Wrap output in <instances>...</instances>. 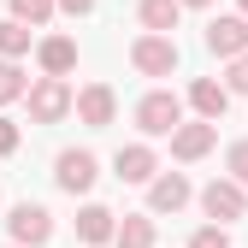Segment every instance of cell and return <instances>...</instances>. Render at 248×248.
I'll return each mask as SVG.
<instances>
[{
    "label": "cell",
    "instance_id": "1",
    "mask_svg": "<svg viewBox=\"0 0 248 248\" xmlns=\"http://www.w3.org/2000/svg\"><path fill=\"white\" fill-rule=\"evenodd\" d=\"M136 130L142 136H177L183 130V101L171 89H154V95L136 101Z\"/></svg>",
    "mask_w": 248,
    "mask_h": 248
},
{
    "label": "cell",
    "instance_id": "2",
    "mask_svg": "<svg viewBox=\"0 0 248 248\" xmlns=\"http://www.w3.org/2000/svg\"><path fill=\"white\" fill-rule=\"evenodd\" d=\"M65 112H77V95L65 77H36L30 83V118L36 124H59Z\"/></svg>",
    "mask_w": 248,
    "mask_h": 248
},
{
    "label": "cell",
    "instance_id": "3",
    "mask_svg": "<svg viewBox=\"0 0 248 248\" xmlns=\"http://www.w3.org/2000/svg\"><path fill=\"white\" fill-rule=\"evenodd\" d=\"M201 213H207L213 225H225V231H231L242 213H248V189H242V183H231V177H213L207 189H201Z\"/></svg>",
    "mask_w": 248,
    "mask_h": 248
},
{
    "label": "cell",
    "instance_id": "4",
    "mask_svg": "<svg viewBox=\"0 0 248 248\" xmlns=\"http://www.w3.org/2000/svg\"><path fill=\"white\" fill-rule=\"evenodd\" d=\"M177 36H136L130 42V65L142 71V77H171L177 71Z\"/></svg>",
    "mask_w": 248,
    "mask_h": 248
},
{
    "label": "cell",
    "instance_id": "5",
    "mask_svg": "<svg viewBox=\"0 0 248 248\" xmlns=\"http://www.w3.org/2000/svg\"><path fill=\"white\" fill-rule=\"evenodd\" d=\"M53 177H59V189H65V195H89V189H95V177H101V160H95L89 148H65V154L53 160Z\"/></svg>",
    "mask_w": 248,
    "mask_h": 248
},
{
    "label": "cell",
    "instance_id": "6",
    "mask_svg": "<svg viewBox=\"0 0 248 248\" xmlns=\"http://www.w3.org/2000/svg\"><path fill=\"white\" fill-rule=\"evenodd\" d=\"M6 231H12V242H18V248H42V242L53 236V213H47V207H36V201H24V207H12Z\"/></svg>",
    "mask_w": 248,
    "mask_h": 248
},
{
    "label": "cell",
    "instance_id": "7",
    "mask_svg": "<svg viewBox=\"0 0 248 248\" xmlns=\"http://www.w3.org/2000/svg\"><path fill=\"white\" fill-rule=\"evenodd\" d=\"M77 118L89 124V130H107V124L118 118V95H112V83H83V89H77Z\"/></svg>",
    "mask_w": 248,
    "mask_h": 248
},
{
    "label": "cell",
    "instance_id": "8",
    "mask_svg": "<svg viewBox=\"0 0 248 248\" xmlns=\"http://www.w3.org/2000/svg\"><path fill=\"white\" fill-rule=\"evenodd\" d=\"M207 47L219 53V59H242V53H248V18H242V12L213 18V24H207Z\"/></svg>",
    "mask_w": 248,
    "mask_h": 248
},
{
    "label": "cell",
    "instance_id": "9",
    "mask_svg": "<svg viewBox=\"0 0 248 248\" xmlns=\"http://www.w3.org/2000/svg\"><path fill=\"white\" fill-rule=\"evenodd\" d=\"M112 171H118V183H154L160 177V160H154L148 142H130V148L112 154Z\"/></svg>",
    "mask_w": 248,
    "mask_h": 248
},
{
    "label": "cell",
    "instance_id": "10",
    "mask_svg": "<svg viewBox=\"0 0 248 248\" xmlns=\"http://www.w3.org/2000/svg\"><path fill=\"white\" fill-rule=\"evenodd\" d=\"M36 65H42V77H71L77 71V42L71 36H42L36 42Z\"/></svg>",
    "mask_w": 248,
    "mask_h": 248
},
{
    "label": "cell",
    "instance_id": "11",
    "mask_svg": "<svg viewBox=\"0 0 248 248\" xmlns=\"http://www.w3.org/2000/svg\"><path fill=\"white\" fill-rule=\"evenodd\" d=\"M189 177H183V171H160V177H154L148 183V207L154 213H177V207H189Z\"/></svg>",
    "mask_w": 248,
    "mask_h": 248
},
{
    "label": "cell",
    "instance_id": "12",
    "mask_svg": "<svg viewBox=\"0 0 248 248\" xmlns=\"http://www.w3.org/2000/svg\"><path fill=\"white\" fill-rule=\"evenodd\" d=\"M213 142H219V124L195 118V124H183V130L171 136V154H177V160H207V154H213Z\"/></svg>",
    "mask_w": 248,
    "mask_h": 248
},
{
    "label": "cell",
    "instance_id": "13",
    "mask_svg": "<svg viewBox=\"0 0 248 248\" xmlns=\"http://www.w3.org/2000/svg\"><path fill=\"white\" fill-rule=\"evenodd\" d=\"M136 18H142V36H171L183 24V0H142Z\"/></svg>",
    "mask_w": 248,
    "mask_h": 248
},
{
    "label": "cell",
    "instance_id": "14",
    "mask_svg": "<svg viewBox=\"0 0 248 248\" xmlns=\"http://www.w3.org/2000/svg\"><path fill=\"white\" fill-rule=\"evenodd\" d=\"M189 107H195L207 124H219L225 107H231V89H225V83H213V77H195V83H189Z\"/></svg>",
    "mask_w": 248,
    "mask_h": 248
},
{
    "label": "cell",
    "instance_id": "15",
    "mask_svg": "<svg viewBox=\"0 0 248 248\" xmlns=\"http://www.w3.org/2000/svg\"><path fill=\"white\" fill-rule=\"evenodd\" d=\"M77 236H83V242H118V213H107V207L89 201V207L77 213Z\"/></svg>",
    "mask_w": 248,
    "mask_h": 248
},
{
    "label": "cell",
    "instance_id": "16",
    "mask_svg": "<svg viewBox=\"0 0 248 248\" xmlns=\"http://www.w3.org/2000/svg\"><path fill=\"white\" fill-rule=\"evenodd\" d=\"M118 248H154V219H148V213H124Z\"/></svg>",
    "mask_w": 248,
    "mask_h": 248
},
{
    "label": "cell",
    "instance_id": "17",
    "mask_svg": "<svg viewBox=\"0 0 248 248\" xmlns=\"http://www.w3.org/2000/svg\"><path fill=\"white\" fill-rule=\"evenodd\" d=\"M12 101H30V77L18 71V59H0V107Z\"/></svg>",
    "mask_w": 248,
    "mask_h": 248
},
{
    "label": "cell",
    "instance_id": "18",
    "mask_svg": "<svg viewBox=\"0 0 248 248\" xmlns=\"http://www.w3.org/2000/svg\"><path fill=\"white\" fill-rule=\"evenodd\" d=\"M24 53H30V24L6 18L0 24V59H24Z\"/></svg>",
    "mask_w": 248,
    "mask_h": 248
},
{
    "label": "cell",
    "instance_id": "19",
    "mask_svg": "<svg viewBox=\"0 0 248 248\" xmlns=\"http://www.w3.org/2000/svg\"><path fill=\"white\" fill-rule=\"evenodd\" d=\"M53 12H59L53 0H12V18H18V24H30V30H42Z\"/></svg>",
    "mask_w": 248,
    "mask_h": 248
},
{
    "label": "cell",
    "instance_id": "20",
    "mask_svg": "<svg viewBox=\"0 0 248 248\" xmlns=\"http://www.w3.org/2000/svg\"><path fill=\"white\" fill-rule=\"evenodd\" d=\"M225 171H231V183H242V189H248V142H231V154H225Z\"/></svg>",
    "mask_w": 248,
    "mask_h": 248
},
{
    "label": "cell",
    "instance_id": "21",
    "mask_svg": "<svg viewBox=\"0 0 248 248\" xmlns=\"http://www.w3.org/2000/svg\"><path fill=\"white\" fill-rule=\"evenodd\" d=\"M189 248H231V231H225V225H201V231L189 236Z\"/></svg>",
    "mask_w": 248,
    "mask_h": 248
},
{
    "label": "cell",
    "instance_id": "22",
    "mask_svg": "<svg viewBox=\"0 0 248 248\" xmlns=\"http://www.w3.org/2000/svg\"><path fill=\"white\" fill-rule=\"evenodd\" d=\"M225 89H231V95H248V53H242V59H231V71H225Z\"/></svg>",
    "mask_w": 248,
    "mask_h": 248
},
{
    "label": "cell",
    "instance_id": "23",
    "mask_svg": "<svg viewBox=\"0 0 248 248\" xmlns=\"http://www.w3.org/2000/svg\"><path fill=\"white\" fill-rule=\"evenodd\" d=\"M0 154H18V124L0 118Z\"/></svg>",
    "mask_w": 248,
    "mask_h": 248
},
{
    "label": "cell",
    "instance_id": "24",
    "mask_svg": "<svg viewBox=\"0 0 248 248\" xmlns=\"http://www.w3.org/2000/svg\"><path fill=\"white\" fill-rule=\"evenodd\" d=\"M53 6L71 12V18H89V12H95V0H53Z\"/></svg>",
    "mask_w": 248,
    "mask_h": 248
},
{
    "label": "cell",
    "instance_id": "25",
    "mask_svg": "<svg viewBox=\"0 0 248 248\" xmlns=\"http://www.w3.org/2000/svg\"><path fill=\"white\" fill-rule=\"evenodd\" d=\"M236 12H242V18H248V0H236Z\"/></svg>",
    "mask_w": 248,
    "mask_h": 248
},
{
    "label": "cell",
    "instance_id": "26",
    "mask_svg": "<svg viewBox=\"0 0 248 248\" xmlns=\"http://www.w3.org/2000/svg\"><path fill=\"white\" fill-rule=\"evenodd\" d=\"M183 6H207V0H183Z\"/></svg>",
    "mask_w": 248,
    "mask_h": 248
},
{
    "label": "cell",
    "instance_id": "27",
    "mask_svg": "<svg viewBox=\"0 0 248 248\" xmlns=\"http://www.w3.org/2000/svg\"><path fill=\"white\" fill-rule=\"evenodd\" d=\"M12 248H18V242H12Z\"/></svg>",
    "mask_w": 248,
    "mask_h": 248
}]
</instances>
